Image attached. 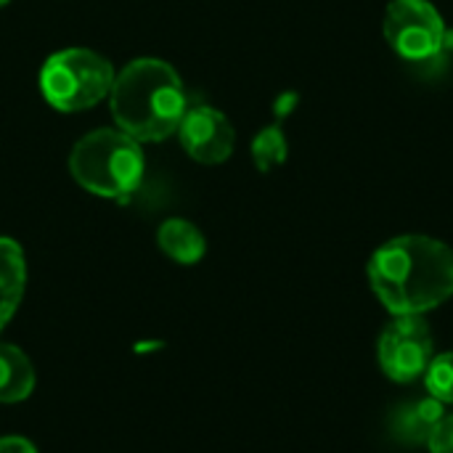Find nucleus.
<instances>
[{
    "mask_svg": "<svg viewBox=\"0 0 453 453\" xmlns=\"http://www.w3.org/2000/svg\"><path fill=\"white\" fill-rule=\"evenodd\" d=\"M366 276L393 316H425L453 297V250L425 234L395 236L372 255Z\"/></svg>",
    "mask_w": 453,
    "mask_h": 453,
    "instance_id": "nucleus-1",
    "label": "nucleus"
},
{
    "mask_svg": "<svg viewBox=\"0 0 453 453\" xmlns=\"http://www.w3.org/2000/svg\"><path fill=\"white\" fill-rule=\"evenodd\" d=\"M109 104L122 133L138 143H159L178 133L188 96L180 74L167 61L135 58L117 72Z\"/></svg>",
    "mask_w": 453,
    "mask_h": 453,
    "instance_id": "nucleus-2",
    "label": "nucleus"
},
{
    "mask_svg": "<svg viewBox=\"0 0 453 453\" xmlns=\"http://www.w3.org/2000/svg\"><path fill=\"white\" fill-rule=\"evenodd\" d=\"M69 170L93 196L122 202L143 183L146 157L141 143L119 127H98L74 143Z\"/></svg>",
    "mask_w": 453,
    "mask_h": 453,
    "instance_id": "nucleus-3",
    "label": "nucleus"
},
{
    "mask_svg": "<svg viewBox=\"0 0 453 453\" xmlns=\"http://www.w3.org/2000/svg\"><path fill=\"white\" fill-rule=\"evenodd\" d=\"M114 77V66L96 50L64 48L42 64L40 93L56 111L74 114L109 98Z\"/></svg>",
    "mask_w": 453,
    "mask_h": 453,
    "instance_id": "nucleus-4",
    "label": "nucleus"
},
{
    "mask_svg": "<svg viewBox=\"0 0 453 453\" xmlns=\"http://www.w3.org/2000/svg\"><path fill=\"white\" fill-rule=\"evenodd\" d=\"M382 29L388 45L411 64H430L449 45L446 21L430 0H393Z\"/></svg>",
    "mask_w": 453,
    "mask_h": 453,
    "instance_id": "nucleus-5",
    "label": "nucleus"
},
{
    "mask_svg": "<svg viewBox=\"0 0 453 453\" xmlns=\"http://www.w3.org/2000/svg\"><path fill=\"white\" fill-rule=\"evenodd\" d=\"M377 356L385 377L398 385L425 377L430 361L435 358L430 324L422 316H395L380 334Z\"/></svg>",
    "mask_w": 453,
    "mask_h": 453,
    "instance_id": "nucleus-6",
    "label": "nucleus"
},
{
    "mask_svg": "<svg viewBox=\"0 0 453 453\" xmlns=\"http://www.w3.org/2000/svg\"><path fill=\"white\" fill-rule=\"evenodd\" d=\"M178 138L183 151L202 165H220L234 154L236 133L228 117L207 104L188 106L180 125Z\"/></svg>",
    "mask_w": 453,
    "mask_h": 453,
    "instance_id": "nucleus-7",
    "label": "nucleus"
},
{
    "mask_svg": "<svg viewBox=\"0 0 453 453\" xmlns=\"http://www.w3.org/2000/svg\"><path fill=\"white\" fill-rule=\"evenodd\" d=\"M27 287V260L19 242L0 236V332L21 305Z\"/></svg>",
    "mask_w": 453,
    "mask_h": 453,
    "instance_id": "nucleus-8",
    "label": "nucleus"
},
{
    "mask_svg": "<svg viewBox=\"0 0 453 453\" xmlns=\"http://www.w3.org/2000/svg\"><path fill=\"white\" fill-rule=\"evenodd\" d=\"M441 419H443V403L435 398H422L401 406L390 419V430L393 438L406 446H427Z\"/></svg>",
    "mask_w": 453,
    "mask_h": 453,
    "instance_id": "nucleus-9",
    "label": "nucleus"
},
{
    "mask_svg": "<svg viewBox=\"0 0 453 453\" xmlns=\"http://www.w3.org/2000/svg\"><path fill=\"white\" fill-rule=\"evenodd\" d=\"M157 242H159V250L180 265H194L207 252L204 234L191 220H183V218L165 220L157 231Z\"/></svg>",
    "mask_w": 453,
    "mask_h": 453,
    "instance_id": "nucleus-10",
    "label": "nucleus"
},
{
    "mask_svg": "<svg viewBox=\"0 0 453 453\" xmlns=\"http://www.w3.org/2000/svg\"><path fill=\"white\" fill-rule=\"evenodd\" d=\"M35 390V369L29 358L13 348L0 342V403L27 401Z\"/></svg>",
    "mask_w": 453,
    "mask_h": 453,
    "instance_id": "nucleus-11",
    "label": "nucleus"
},
{
    "mask_svg": "<svg viewBox=\"0 0 453 453\" xmlns=\"http://www.w3.org/2000/svg\"><path fill=\"white\" fill-rule=\"evenodd\" d=\"M287 154H289V143H287V135L279 125L263 127L252 141V159H255L260 173H271L273 167L284 165Z\"/></svg>",
    "mask_w": 453,
    "mask_h": 453,
    "instance_id": "nucleus-12",
    "label": "nucleus"
},
{
    "mask_svg": "<svg viewBox=\"0 0 453 453\" xmlns=\"http://www.w3.org/2000/svg\"><path fill=\"white\" fill-rule=\"evenodd\" d=\"M425 385L430 398L441 401L443 406L453 403V353H441L430 361L425 372Z\"/></svg>",
    "mask_w": 453,
    "mask_h": 453,
    "instance_id": "nucleus-13",
    "label": "nucleus"
},
{
    "mask_svg": "<svg viewBox=\"0 0 453 453\" xmlns=\"http://www.w3.org/2000/svg\"><path fill=\"white\" fill-rule=\"evenodd\" d=\"M427 449L430 453H453V414L438 422V427L427 441Z\"/></svg>",
    "mask_w": 453,
    "mask_h": 453,
    "instance_id": "nucleus-14",
    "label": "nucleus"
},
{
    "mask_svg": "<svg viewBox=\"0 0 453 453\" xmlns=\"http://www.w3.org/2000/svg\"><path fill=\"white\" fill-rule=\"evenodd\" d=\"M0 453H37V449L21 435H8L0 438Z\"/></svg>",
    "mask_w": 453,
    "mask_h": 453,
    "instance_id": "nucleus-15",
    "label": "nucleus"
},
{
    "mask_svg": "<svg viewBox=\"0 0 453 453\" xmlns=\"http://www.w3.org/2000/svg\"><path fill=\"white\" fill-rule=\"evenodd\" d=\"M5 3H11V0H0V8H3V5H5Z\"/></svg>",
    "mask_w": 453,
    "mask_h": 453,
    "instance_id": "nucleus-16",
    "label": "nucleus"
}]
</instances>
